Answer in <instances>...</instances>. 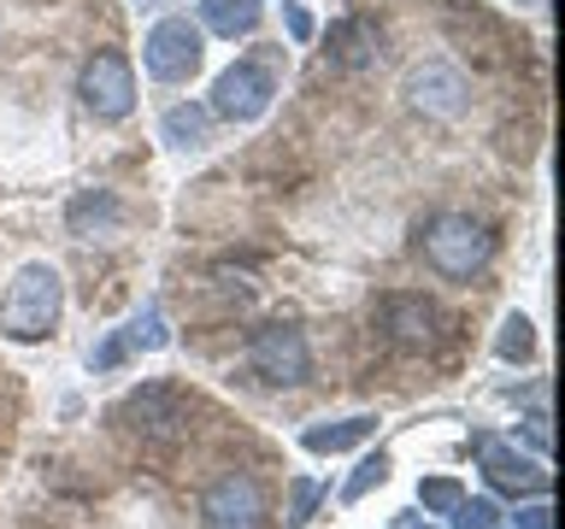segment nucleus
I'll return each instance as SVG.
<instances>
[{"instance_id":"f257e3e1","label":"nucleus","mask_w":565,"mask_h":529,"mask_svg":"<svg viewBox=\"0 0 565 529\" xmlns=\"http://www.w3.org/2000/svg\"><path fill=\"white\" fill-rule=\"evenodd\" d=\"M60 312H65V282L53 264H24V271L12 277V289L0 294V335L7 342H47L53 324H60Z\"/></svg>"},{"instance_id":"f03ea898","label":"nucleus","mask_w":565,"mask_h":529,"mask_svg":"<svg viewBox=\"0 0 565 529\" xmlns=\"http://www.w3.org/2000/svg\"><path fill=\"white\" fill-rule=\"evenodd\" d=\"M418 253L441 282H471L494 259V236H489V224L471 218V212H436V218L418 229Z\"/></svg>"},{"instance_id":"7ed1b4c3","label":"nucleus","mask_w":565,"mask_h":529,"mask_svg":"<svg viewBox=\"0 0 565 529\" xmlns=\"http://www.w3.org/2000/svg\"><path fill=\"white\" fill-rule=\"evenodd\" d=\"M247 365L265 388H300L312 377V347L295 324H259L247 342Z\"/></svg>"},{"instance_id":"20e7f679","label":"nucleus","mask_w":565,"mask_h":529,"mask_svg":"<svg viewBox=\"0 0 565 529\" xmlns=\"http://www.w3.org/2000/svg\"><path fill=\"white\" fill-rule=\"evenodd\" d=\"M77 100H83L100 123L130 118V112H136V71H130V60H124L118 47L88 53V65H83V77H77Z\"/></svg>"},{"instance_id":"39448f33","label":"nucleus","mask_w":565,"mask_h":529,"mask_svg":"<svg viewBox=\"0 0 565 529\" xmlns=\"http://www.w3.org/2000/svg\"><path fill=\"white\" fill-rule=\"evenodd\" d=\"M201 529H271V506H265L259 476L224 471L218 483L201 494Z\"/></svg>"},{"instance_id":"423d86ee","label":"nucleus","mask_w":565,"mask_h":529,"mask_svg":"<svg viewBox=\"0 0 565 529\" xmlns=\"http://www.w3.org/2000/svg\"><path fill=\"white\" fill-rule=\"evenodd\" d=\"M113 418L130 435H141V441H177V435H183V423H189V395L177 382H141L136 395L118 400Z\"/></svg>"},{"instance_id":"0eeeda50","label":"nucleus","mask_w":565,"mask_h":529,"mask_svg":"<svg viewBox=\"0 0 565 529\" xmlns=\"http://www.w3.org/2000/svg\"><path fill=\"white\" fill-rule=\"evenodd\" d=\"M271 100H277L271 65H265V60H236L230 71H218L206 112L224 118V123H254V118H265V106H271Z\"/></svg>"},{"instance_id":"6e6552de","label":"nucleus","mask_w":565,"mask_h":529,"mask_svg":"<svg viewBox=\"0 0 565 529\" xmlns=\"http://www.w3.org/2000/svg\"><path fill=\"white\" fill-rule=\"evenodd\" d=\"M406 106L424 118H441V123H454V118H466V106H471V77L459 65L448 60H424L406 71Z\"/></svg>"},{"instance_id":"1a4fd4ad","label":"nucleus","mask_w":565,"mask_h":529,"mask_svg":"<svg viewBox=\"0 0 565 529\" xmlns=\"http://www.w3.org/2000/svg\"><path fill=\"white\" fill-rule=\"evenodd\" d=\"M201 24H189V18H159L148 30V42H141V65H148V77L159 83H189L194 71H201Z\"/></svg>"},{"instance_id":"9d476101","label":"nucleus","mask_w":565,"mask_h":529,"mask_svg":"<svg viewBox=\"0 0 565 529\" xmlns=\"http://www.w3.org/2000/svg\"><path fill=\"white\" fill-rule=\"evenodd\" d=\"M471 453H477V465H483L489 476V488H501V494H542L554 488V476H547L536 458H524L519 447H507L501 435H471Z\"/></svg>"},{"instance_id":"9b49d317","label":"nucleus","mask_w":565,"mask_h":529,"mask_svg":"<svg viewBox=\"0 0 565 529\" xmlns=\"http://www.w3.org/2000/svg\"><path fill=\"white\" fill-rule=\"evenodd\" d=\"M436 324H441V312L424 294H388L383 300V330H388V342L406 347V353L430 347L436 342Z\"/></svg>"},{"instance_id":"f8f14e48","label":"nucleus","mask_w":565,"mask_h":529,"mask_svg":"<svg viewBox=\"0 0 565 529\" xmlns=\"http://www.w3.org/2000/svg\"><path fill=\"white\" fill-rule=\"evenodd\" d=\"M383 60V30L371 18H342L330 24V65L335 71H365Z\"/></svg>"},{"instance_id":"ddd939ff","label":"nucleus","mask_w":565,"mask_h":529,"mask_svg":"<svg viewBox=\"0 0 565 529\" xmlns=\"http://www.w3.org/2000/svg\"><path fill=\"white\" fill-rule=\"evenodd\" d=\"M124 224V206H118V194L113 188H83L77 201L65 206V229L71 236H113V229Z\"/></svg>"},{"instance_id":"4468645a","label":"nucleus","mask_w":565,"mask_h":529,"mask_svg":"<svg viewBox=\"0 0 565 529\" xmlns=\"http://www.w3.org/2000/svg\"><path fill=\"white\" fill-rule=\"evenodd\" d=\"M371 435H377V418H371V412H353V418H342V423H312V430L300 435V447L318 453V458H330V453L365 447Z\"/></svg>"},{"instance_id":"2eb2a0df","label":"nucleus","mask_w":565,"mask_h":529,"mask_svg":"<svg viewBox=\"0 0 565 529\" xmlns=\"http://www.w3.org/2000/svg\"><path fill=\"white\" fill-rule=\"evenodd\" d=\"M259 18H265V0H201V30L212 35H254L259 30Z\"/></svg>"},{"instance_id":"dca6fc26","label":"nucleus","mask_w":565,"mask_h":529,"mask_svg":"<svg viewBox=\"0 0 565 529\" xmlns=\"http://www.w3.org/2000/svg\"><path fill=\"white\" fill-rule=\"evenodd\" d=\"M206 123H212V112H206V106H194V100H177L171 112L159 118V136H166L177 153H194V148H206Z\"/></svg>"},{"instance_id":"f3484780","label":"nucleus","mask_w":565,"mask_h":529,"mask_svg":"<svg viewBox=\"0 0 565 529\" xmlns=\"http://www.w3.org/2000/svg\"><path fill=\"white\" fill-rule=\"evenodd\" d=\"M118 335H124V347H130V353H159V347L171 342V335H166V317H159L153 300H148V306H141V312H136Z\"/></svg>"},{"instance_id":"a211bd4d","label":"nucleus","mask_w":565,"mask_h":529,"mask_svg":"<svg viewBox=\"0 0 565 529\" xmlns=\"http://www.w3.org/2000/svg\"><path fill=\"white\" fill-rule=\"evenodd\" d=\"M383 483H388V453H365V458H360V471L348 476L342 500L353 506V500H365V494H371V488H383Z\"/></svg>"},{"instance_id":"6ab92c4d","label":"nucleus","mask_w":565,"mask_h":529,"mask_svg":"<svg viewBox=\"0 0 565 529\" xmlns=\"http://www.w3.org/2000/svg\"><path fill=\"white\" fill-rule=\"evenodd\" d=\"M530 347H536V330H530V317L512 312L501 324V335H494V353H501V359H530Z\"/></svg>"},{"instance_id":"aec40b11","label":"nucleus","mask_w":565,"mask_h":529,"mask_svg":"<svg viewBox=\"0 0 565 529\" xmlns=\"http://www.w3.org/2000/svg\"><path fill=\"white\" fill-rule=\"evenodd\" d=\"M418 500H424V511H436V518H448V511L466 500V488L454 483V476H430V483L418 488Z\"/></svg>"},{"instance_id":"412c9836","label":"nucleus","mask_w":565,"mask_h":529,"mask_svg":"<svg viewBox=\"0 0 565 529\" xmlns=\"http://www.w3.org/2000/svg\"><path fill=\"white\" fill-rule=\"evenodd\" d=\"M448 518H454V529H501V511H494V500H471V494L448 511Z\"/></svg>"},{"instance_id":"4be33fe9","label":"nucleus","mask_w":565,"mask_h":529,"mask_svg":"<svg viewBox=\"0 0 565 529\" xmlns=\"http://www.w3.org/2000/svg\"><path fill=\"white\" fill-rule=\"evenodd\" d=\"M318 494H324V488H318V483H312V476H295V488H289V529H300V523H307V518H312V506H318Z\"/></svg>"},{"instance_id":"5701e85b","label":"nucleus","mask_w":565,"mask_h":529,"mask_svg":"<svg viewBox=\"0 0 565 529\" xmlns=\"http://www.w3.org/2000/svg\"><path fill=\"white\" fill-rule=\"evenodd\" d=\"M524 435H530V447H536L542 458L554 453V430H547V412H542V406H530V412H524Z\"/></svg>"},{"instance_id":"b1692460","label":"nucleus","mask_w":565,"mask_h":529,"mask_svg":"<svg viewBox=\"0 0 565 529\" xmlns=\"http://www.w3.org/2000/svg\"><path fill=\"white\" fill-rule=\"evenodd\" d=\"M512 529H554V506H547V500L524 506V511H519V523H512Z\"/></svg>"},{"instance_id":"393cba45","label":"nucleus","mask_w":565,"mask_h":529,"mask_svg":"<svg viewBox=\"0 0 565 529\" xmlns=\"http://www.w3.org/2000/svg\"><path fill=\"white\" fill-rule=\"evenodd\" d=\"M289 35H295V42H307V35H312V18L300 7H289Z\"/></svg>"},{"instance_id":"a878e982","label":"nucleus","mask_w":565,"mask_h":529,"mask_svg":"<svg viewBox=\"0 0 565 529\" xmlns=\"http://www.w3.org/2000/svg\"><path fill=\"white\" fill-rule=\"evenodd\" d=\"M401 529H430V523H418V518H401Z\"/></svg>"}]
</instances>
